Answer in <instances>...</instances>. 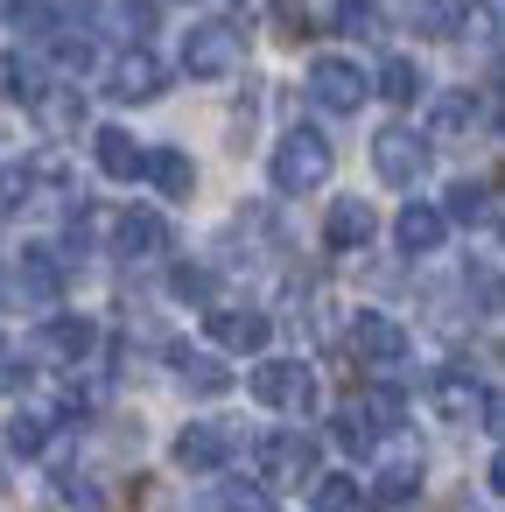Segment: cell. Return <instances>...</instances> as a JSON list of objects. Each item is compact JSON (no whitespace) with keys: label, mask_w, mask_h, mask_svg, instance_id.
<instances>
[{"label":"cell","mask_w":505,"mask_h":512,"mask_svg":"<svg viewBox=\"0 0 505 512\" xmlns=\"http://www.w3.org/2000/svg\"><path fill=\"white\" fill-rule=\"evenodd\" d=\"M267 176H274V190H281V197L323 190V183H330V141H323L316 127H288V134L274 141V162H267Z\"/></svg>","instance_id":"1"},{"label":"cell","mask_w":505,"mask_h":512,"mask_svg":"<svg viewBox=\"0 0 505 512\" xmlns=\"http://www.w3.org/2000/svg\"><path fill=\"white\" fill-rule=\"evenodd\" d=\"M64 302V260L50 246H22V260L0 274V309H57Z\"/></svg>","instance_id":"2"},{"label":"cell","mask_w":505,"mask_h":512,"mask_svg":"<svg viewBox=\"0 0 505 512\" xmlns=\"http://www.w3.org/2000/svg\"><path fill=\"white\" fill-rule=\"evenodd\" d=\"M246 64V29L239 22H190L183 29V71L190 78H232Z\"/></svg>","instance_id":"3"},{"label":"cell","mask_w":505,"mask_h":512,"mask_svg":"<svg viewBox=\"0 0 505 512\" xmlns=\"http://www.w3.org/2000/svg\"><path fill=\"white\" fill-rule=\"evenodd\" d=\"M372 169H379V183H393V190H414V183L435 169V141L393 120V127H379V134H372Z\"/></svg>","instance_id":"4"},{"label":"cell","mask_w":505,"mask_h":512,"mask_svg":"<svg viewBox=\"0 0 505 512\" xmlns=\"http://www.w3.org/2000/svg\"><path fill=\"white\" fill-rule=\"evenodd\" d=\"M246 386H253V400L274 407V414H309V407L323 400V386H316V372H309L302 358H260Z\"/></svg>","instance_id":"5"},{"label":"cell","mask_w":505,"mask_h":512,"mask_svg":"<svg viewBox=\"0 0 505 512\" xmlns=\"http://www.w3.org/2000/svg\"><path fill=\"white\" fill-rule=\"evenodd\" d=\"M316 470H323L316 435H302V428H267V435H260V484H267V491L309 484Z\"/></svg>","instance_id":"6"},{"label":"cell","mask_w":505,"mask_h":512,"mask_svg":"<svg viewBox=\"0 0 505 512\" xmlns=\"http://www.w3.org/2000/svg\"><path fill=\"white\" fill-rule=\"evenodd\" d=\"M204 337L232 358H260L267 337H274V316L267 309H246V302H211L204 309Z\"/></svg>","instance_id":"7"},{"label":"cell","mask_w":505,"mask_h":512,"mask_svg":"<svg viewBox=\"0 0 505 512\" xmlns=\"http://www.w3.org/2000/svg\"><path fill=\"white\" fill-rule=\"evenodd\" d=\"M372 99V78L358 71V57H316L309 64V106L323 113H358Z\"/></svg>","instance_id":"8"},{"label":"cell","mask_w":505,"mask_h":512,"mask_svg":"<svg viewBox=\"0 0 505 512\" xmlns=\"http://www.w3.org/2000/svg\"><path fill=\"white\" fill-rule=\"evenodd\" d=\"M106 92H113L120 106H148V99H162V92H169V64H162L148 43H134L127 57H113V71H106Z\"/></svg>","instance_id":"9"},{"label":"cell","mask_w":505,"mask_h":512,"mask_svg":"<svg viewBox=\"0 0 505 512\" xmlns=\"http://www.w3.org/2000/svg\"><path fill=\"white\" fill-rule=\"evenodd\" d=\"M351 351H358V365H372V372H400V365H407V330H400L386 309H358V316H351Z\"/></svg>","instance_id":"10"},{"label":"cell","mask_w":505,"mask_h":512,"mask_svg":"<svg viewBox=\"0 0 505 512\" xmlns=\"http://www.w3.org/2000/svg\"><path fill=\"white\" fill-rule=\"evenodd\" d=\"M428 393H435V414H442V421H477L484 400H491V386H484L477 372H463V365H442Z\"/></svg>","instance_id":"11"},{"label":"cell","mask_w":505,"mask_h":512,"mask_svg":"<svg viewBox=\"0 0 505 512\" xmlns=\"http://www.w3.org/2000/svg\"><path fill=\"white\" fill-rule=\"evenodd\" d=\"M176 470H190V477H211V470H225V456H232V435L218 428V421H190L183 435H176Z\"/></svg>","instance_id":"12"},{"label":"cell","mask_w":505,"mask_h":512,"mask_svg":"<svg viewBox=\"0 0 505 512\" xmlns=\"http://www.w3.org/2000/svg\"><path fill=\"white\" fill-rule=\"evenodd\" d=\"M372 232H379V211H372L365 197H337V204H330V218H323L330 253H358V246H372Z\"/></svg>","instance_id":"13"},{"label":"cell","mask_w":505,"mask_h":512,"mask_svg":"<svg viewBox=\"0 0 505 512\" xmlns=\"http://www.w3.org/2000/svg\"><path fill=\"white\" fill-rule=\"evenodd\" d=\"M442 239H449V218H442V204H407V211L393 218V246H400L407 260H428Z\"/></svg>","instance_id":"14"},{"label":"cell","mask_w":505,"mask_h":512,"mask_svg":"<svg viewBox=\"0 0 505 512\" xmlns=\"http://www.w3.org/2000/svg\"><path fill=\"white\" fill-rule=\"evenodd\" d=\"M113 253H127V260L169 253V218H162V211H120V218H113Z\"/></svg>","instance_id":"15"},{"label":"cell","mask_w":505,"mask_h":512,"mask_svg":"<svg viewBox=\"0 0 505 512\" xmlns=\"http://www.w3.org/2000/svg\"><path fill=\"white\" fill-rule=\"evenodd\" d=\"M36 344H43V358H57V365H85V358L99 351V323H92V316H50Z\"/></svg>","instance_id":"16"},{"label":"cell","mask_w":505,"mask_h":512,"mask_svg":"<svg viewBox=\"0 0 505 512\" xmlns=\"http://www.w3.org/2000/svg\"><path fill=\"white\" fill-rule=\"evenodd\" d=\"M169 365H176V379H183L190 393H204V400L232 393V365H225L218 351H204V344H176V351H169Z\"/></svg>","instance_id":"17"},{"label":"cell","mask_w":505,"mask_h":512,"mask_svg":"<svg viewBox=\"0 0 505 512\" xmlns=\"http://www.w3.org/2000/svg\"><path fill=\"white\" fill-rule=\"evenodd\" d=\"M92 162H99V176H113V183H141L148 148H141L127 127H99V134H92Z\"/></svg>","instance_id":"18"},{"label":"cell","mask_w":505,"mask_h":512,"mask_svg":"<svg viewBox=\"0 0 505 512\" xmlns=\"http://www.w3.org/2000/svg\"><path fill=\"white\" fill-rule=\"evenodd\" d=\"M141 176H148V183H155L169 204H190V197H197V162H190L183 148H148Z\"/></svg>","instance_id":"19"},{"label":"cell","mask_w":505,"mask_h":512,"mask_svg":"<svg viewBox=\"0 0 505 512\" xmlns=\"http://www.w3.org/2000/svg\"><path fill=\"white\" fill-rule=\"evenodd\" d=\"M421 498V456H400V463H386L372 484H365V505H386V512H400V505H414Z\"/></svg>","instance_id":"20"},{"label":"cell","mask_w":505,"mask_h":512,"mask_svg":"<svg viewBox=\"0 0 505 512\" xmlns=\"http://www.w3.org/2000/svg\"><path fill=\"white\" fill-rule=\"evenodd\" d=\"M29 113H36L50 134H78V127H85V92H78V85H43V92L29 99Z\"/></svg>","instance_id":"21"},{"label":"cell","mask_w":505,"mask_h":512,"mask_svg":"<svg viewBox=\"0 0 505 512\" xmlns=\"http://www.w3.org/2000/svg\"><path fill=\"white\" fill-rule=\"evenodd\" d=\"M442 218H449V225H470V232H491V225H498V197H491V183H456L449 204H442Z\"/></svg>","instance_id":"22"},{"label":"cell","mask_w":505,"mask_h":512,"mask_svg":"<svg viewBox=\"0 0 505 512\" xmlns=\"http://www.w3.org/2000/svg\"><path fill=\"white\" fill-rule=\"evenodd\" d=\"M372 92H379L386 106H414V99L428 92V71H421L414 57H386V64H379V78H372Z\"/></svg>","instance_id":"23"},{"label":"cell","mask_w":505,"mask_h":512,"mask_svg":"<svg viewBox=\"0 0 505 512\" xmlns=\"http://www.w3.org/2000/svg\"><path fill=\"white\" fill-rule=\"evenodd\" d=\"M50 428H57V414H43V407H15L8 428H0V442H8L15 456H43V449H50Z\"/></svg>","instance_id":"24"},{"label":"cell","mask_w":505,"mask_h":512,"mask_svg":"<svg viewBox=\"0 0 505 512\" xmlns=\"http://www.w3.org/2000/svg\"><path fill=\"white\" fill-rule=\"evenodd\" d=\"M484 120V99H470V92H442L435 106H428V127L435 134H470Z\"/></svg>","instance_id":"25"},{"label":"cell","mask_w":505,"mask_h":512,"mask_svg":"<svg viewBox=\"0 0 505 512\" xmlns=\"http://www.w3.org/2000/svg\"><path fill=\"white\" fill-rule=\"evenodd\" d=\"M316 512H365V484L344 477V470H316Z\"/></svg>","instance_id":"26"},{"label":"cell","mask_w":505,"mask_h":512,"mask_svg":"<svg viewBox=\"0 0 505 512\" xmlns=\"http://www.w3.org/2000/svg\"><path fill=\"white\" fill-rule=\"evenodd\" d=\"M470 15H463V0H414V29L421 36H456Z\"/></svg>","instance_id":"27"},{"label":"cell","mask_w":505,"mask_h":512,"mask_svg":"<svg viewBox=\"0 0 505 512\" xmlns=\"http://www.w3.org/2000/svg\"><path fill=\"white\" fill-rule=\"evenodd\" d=\"M113 36L120 43H148L155 36V0H113Z\"/></svg>","instance_id":"28"},{"label":"cell","mask_w":505,"mask_h":512,"mask_svg":"<svg viewBox=\"0 0 505 512\" xmlns=\"http://www.w3.org/2000/svg\"><path fill=\"white\" fill-rule=\"evenodd\" d=\"M218 512H274V491L267 484H246V477H225L218 484Z\"/></svg>","instance_id":"29"},{"label":"cell","mask_w":505,"mask_h":512,"mask_svg":"<svg viewBox=\"0 0 505 512\" xmlns=\"http://www.w3.org/2000/svg\"><path fill=\"white\" fill-rule=\"evenodd\" d=\"M0 92H8V99H22V106H29V99L43 92V71H36V64H29L22 50H15V57H0Z\"/></svg>","instance_id":"30"},{"label":"cell","mask_w":505,"mask_h":512,"mask_svg":"<svg viewBox=\"0 0 505 512\" xmlns=\"http://www.w3.org/2000/svg\"><path fill=\"white\" fill-rule=\"evenodd\" d=\"M211 288H218V281H211V267H197V260H183V267L169 274V295H176V302H197V309H211Z\"/></svg>","instance_id":"31"},{"label":"cell","mask_w":505,"mask_h":512,"mask_svg":"<svg viewBox=\"0 0 505 512\" xmlns=\"http://www.w3.org/2000/svg\"><path fill=\"white\" fill-rule=\"evenodd\" d=\"M358 407L372 414V428H400V421H407V400H400V386H372Z\"/></svg>","instance_id":"32"},{"label":"cell","mask_w":505,"mask_h":512,"mask_svg":"<svg viewBox=\"0 0 505 512\" xmlns=\"http://www.w3.org/2000/svg\"><path fill=\"white\" fill-rule=\"evenodd\" d=\"M337 442H344V449H358V456H365V449L379 442V428H372V414H365L358 400H351V407L337 414Z\"/></svg>","instance_id":"33"},{"label":"cell","mask_w":505,"mask_h":512,"mask_svg":"<svg viewBox=\"0 0 505 512\" xmlns=\"http://www.w3.org/2000/svg\"><path fill=\"white\" fill-rule=\"evenodd\" d=\"M337 29H344V36H379V8H372V0H344V8H337Z\"/></svg>","instance_id":"34"},{"label":"cell","mask_w":505,"mask_h":512,"mask_svg":"<svg viewBox=\"0 0 505 512\" xmlns=\"http://www.w3.org/2000/svg\"><path fill=\"white\" fill-rule=\"evenodd\" d=\"M22 386H29V358H22V344L0 337V393H22Z\"/></svg>","instance_id":"35"},{"label":"cell","mask_w":505,"mask_h":512,"mask_svg":"<svg viewBox=\"0 0 505 512\" xmlns=\"http://www.w3.org/2000/svg\"><path fill=\"white\" fill-rule=\"evenodd\" d=\"M15 29H29V36H43V29H57V15H50V0H15Z\"/></svg>","instance_id":"36"},{"label":"cell","mask_w":505,"mask_h":512,"mask_svg":"<svg viewBox=\"0 0 505 512\" xmlns=\"http://www.w3.org/2000/svg\"><path fill=\"white\" fill-rule=\"evenodd\" d=\"M92 57H99V50H92V36H57V64H64V71H85Z\"/></svg>","instance_id":"37"},{"label":"cell","mask_w":505,"mask_h":512,"mask_svg":"<svg viewBox=\"0 0 505 512\" xmlns=\"http://www.w3.org/2000/svg\"><path fill=\"white\" fill-rule=\"evenodd\" d=\"M57 491H64V498H71V505H85V512H92V505H99V484H78V477H64V484H57Z\"/></svg>","instance_id":"38"}]
</instances>
